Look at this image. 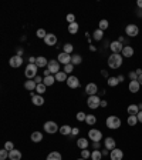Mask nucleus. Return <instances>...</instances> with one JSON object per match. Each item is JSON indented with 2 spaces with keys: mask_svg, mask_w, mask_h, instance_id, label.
I'll return each instance as SVG.
<instances>
[{
  "mask_svg": "<svg viewBox=\"0 0 142 160\" xmlns=\"http://www.w3.org/2000/svg\"><path fill=\"white\" fill-rule=\"evenodd\" d=\"M122 62H124V57H122V54L111 53V56L108 57V66H110V69H112V70L119 69V67L122 66Z\"/></svg>",
  "mask_w": 142,
  "mask_h": 160,
  "instance_id": "nucleus-1",
  "label": "nucleus"
},
{
  "mask_svg": "<svg viewBox=\"0 0 142 160\" xmlns=\"http://www.w3.org/2000/svg\"><path fill=\"white\" fill-rule=\"evenodd\" d=\"M105 126L111 130H117V129L121 127V119L118 116H110L105 120Z\"/></svg>",
  "mask_w": 142,
  "mask_h": 160,
  "instance_id": "nucleus-2",
  "label": "nucleus"
},
{
  "mask_svg": "<svg viewBox=\"0 0 142 160\" xmlns=\"http://www.w3.org/2000/svg\"><path fill=\"white\" fill-rule=\"evenodd\" d=\"M87 106H88L89 109H98V107L101 106V100H100V97H98L97 95L88 96V99H87Z\"/></svg>",
  "mask_w": 142,
  "mask_h": 160,
  "instance_id": "nucleus-3",
  "label": "nucleus"
},
{
  "mask_svg": "<svg viewBox=\"0 0 142 160\" xmlns=\"http://www.w3.org/2000/svg\"><path fill=\"white\" fill-rule=\"evenodd\" d=\"M37 70H38V67H37V64H28L27 67H26V77L28 79V80H33V79L37 76Z\"/></svg>",
  "mask_w": 142,
  "mask_h": 160,
  "instance_id": "nucleus-4",
  "label": "nucleus"
},
{
  "mask_svg": "<svg viewBox=\"0 0 142 160\" xmlns=\"http://www.w3.org/2000/svg\"><path fill=\"white\" fill-rule=\"evenodd\" d=\"M125 34L129 37H137L139 34V27L134 23H131V25H126L125 27Z\"/></svg>",
  "mask_w": 142,
  "mask_h": 160,
  "instance_id": "nucleus-5",
  "label": "nucleus"
},
{
  "mask_svg": "<svg viewBox=\"0 0 142 160\" xmlns=\"http://www.w3.org/2000/svg\"><path fill=\"white\" fill-rule=\"evenodd\" d=\"M44 130L46 133H49V135H54V133H57V131H60V129H58V126H57L56 122H46L44 123Z\"/></svg>",
  "mask_w": 142,
  "mask_h": 160,
  "instance_id": "nucleus-6",
  "label": "nucleus"
},
{
  "mask_svg": "<svg viewBox=\"0 0 142 160\" xmlns=\"http://www.w3.org/2000/svg\"><path fill=\"white\" fill-rule=\"evenodd\" d=\"M88 137L91 142H101L102 133H101V130H98V129H91V130L88 131Z\"/></svg>",
  "mask_w": 142,
  "mask_h": 160,
  "instance_id": "nucleus-7",
  "label": "nucleus"
},
{
  "mask_svg": "<svg viewBox=\"0 0 142 160\" xmlns=\"http://www.w3.org/2000/svg\"><path fill=\"white\" fill-rule=\"evenodd\" d=\"M9 64H10V67H20L21 64H23V59H21V56H19V54H16V56H12V57L9 59Z\"/></svg>",
  "mask_w": 142,
  "mask_h": 160,
  "instance_id": "nucleus-8",
  "label": "nucleus"
},
{
  "mask_svg": "<svg viewBox=\"0 0 142 160\" xmlns=\"http://www.w3.org/2000/svg\"><path fill=\"white\" fill-rule=\"evenodd\" d=\"M47 69L51 72V74H57L60 70V62L58 60H49V66H47Z\"/></svg>",
  "mask_w": 142,
  "mask_h": 160,
  "instance_id": "nucleus-9",
  "label": "nucleus"
},
{
  "mask_svg": "<svg viewBox=\"0 0 142 160\" xmlns=\"http://www.w3.org/2000/svg\"><path fill=\"white\" fill-rule=\"evenodd\" d=\"M67 86H68L70 89H78V87H80V80H78V77H75V76H68V79H67Z\"/></svg>",
  "mask_w": 142,
  "mask_h": 160,
  "instance_id": "nucleus-10",
  "label": "nucleus"
},
{
  "mask_svg": "<svg viewBox=\"0 0 142 160\" xmlns=\"http://www.w3.org/2000/svg\"><path fill=\"white\" fill-rule=\"evenodd\" d=\"M110 47H111V52H112V53H118V54L122 53V49H124V46H122V43H119L118 40L111 41Z\"/></svg>",
  "mask_w": 142,
  "mask_h": 160,
  "instance_id": "nucleus-11",
  "label": "nucleus"
},
{
  "mask_svg": "<svg viewBox=\"0 0 142 160\" xmlns=\"http://www.w3.org/2000/svg\"><path fill=\"white\" fill-rule=\"evenodd\" d=\"M110 159L111 160H122L124 159V152L121 149H114L110 153Z\"/></svg>",
  "mask_w": 142,
  "mask_h": 160,
  "instance_id": "nucleus-12",
  "label": "nucleus"
},
{
  "mask_svg": "<svg viewBox=\"0 0 142 160\" xmlns=\"http://www.w3.org/2000/svg\"><path fill=\"white\" fill-rule=\"evenodd\" d=\"M57 60L60 63H63V64H70L71 63V54L68 53H64V52H61L60 54H58V57H57Z\"/></svg>",
  "mask_w": 142,
  "mask_h": 160,
  "instance_id": "nucleus-13",
  "label": "nucleus"
},
{
  "mask_svg": "<svg viewBox=\"0 0 142 160\" xmlns=\"http://www.w3.org/2000/svg\"><path fill=\"white\" fill-rule=\"evenodd\" d=\"M98 92V86L95 83H88L87 86H85V93L88 96H95Z\"/></svg>",
  "mask_w": 142,
  "mask_h": 160,
  "instance_id": "nucleus-14",
  "label": "nucleus"
},
{
  "mask_svg": "<svg viewBox=\"0 0 142 160\" xmlns=\"http://www.w3.org/2000/svg\"><path fill=\"white\" fill-rule=\"evenodd\" d=\"M104 146H105V149H108V150H114V149H117V142H115V139L114 137H105V140H104Z\"/></svg>",
  "mask_w": 142,
  "mask_h": 160,
  "instance_id": "nucleus-15",
  "label": "nucleus"
},
{
  "mask_svg": "<svg viewBox=\"0 0 142 160\" xmlns=\"http://www.w3.org/2000/svg\"><path fill=\"white\" fill-rule=\"evenodd\" d=\"M44 43L47 46H56L57 36L54 34V33H47V36H46V39H44Z\"/></svg>",
  "mask_w": 142,
  "mask_h": 160,
  "instance_id": "nucleus-16",
  "label": "nucleus"
},
{
  "mask_svg": "<svg viewBox=\"0 0 142 160\" xmlns=\"http://www.w3.org/2000/svg\"><path fill=\"white\" fill-rule=\"evenodd\" d=\"M128 89H129L131 93H138L139 89H141V84H139L138 80H131L129 84H128Z\"/></svg>",
  "mask_w": 142,
  "mask_h": 160,
  "instance_id": "nucleus-17",
  "label": "nucleus"
},
{
  "mask_svg": "<svg viewBox=\"0 0 142 160\" xmlns=\"http://www.w3.org/2000/svg\"><path fill=\"white\" fill-rule=\"evenodd\" d=\"M36 64L38 69H44V67L49 66V60H47L44 56H38V57L36 59Z\"/></svg>",
  "mask_w": 142,
  "mask_h": 160,
  "instance_id": "nucleus-18",
  "label": "nucleus"
},
{
  "mask_svg": "<svg viewBox=\"0 0 142 160\" xmlns=\"http://www.w3.org/2000/svg\"><path fill=\"white\" fill-rule=\"evenodd\" d=\"M31 102L34 106H43V104H44V97L41 95H34L31 97Z\"/></svg>",
  "mask_w": 142,
  "mask_h": 160,
  "instance_id": "nucleus-19",
  "label": "nucleus"
},
{
  "mask_svg": "<svg viewBox=\"0 0 142 160\" xmlns=\"http://www.w3.org/2000/svg\"><path fill=\"white\" fill-rule=\"evenodd\" d=\"M134 56V49L131 46H124L122 49V57H132Z\"/></svg>",
  "mask_w": 142,
  "mask_h": 160,
  "instance_id": "nucleus-20",
  "label": "nucleus"
},
{
  "mask_svg": "<svg viewBox=\"0 0 142 160\" xmlns=\"http://www.w3.org/2000/svg\"><path fill=\"white\" fill-rule=\"evenodd\" d=\"M36 87H37V83L34 82V80H27V82L24 83V89L28 90L30 93H31V92H36Z\"/></svg>",
  "mask_w": 142,
  "mask_h": 160,
  "instance_id": "nucleus-21",
  "label": "nucleus"
},
{
  "mask_svg": "<svg viewBox=\"0 0 142 160\" xmlns=\"http://www.w3.org/2000/svg\"><path fill=\"white\" fill-rule=\"evenodd\" d=\"M126 111H128V116H129V115L137 116V115L139 113V107H138V104H129V106L126 107Z\"/></svg>",
  "mask_w": 142,
  "mask_h": 160,
  "instance_id": "nucleus-22",
  "label": "nucleus"
},
{
  "mask_svg": "<svg viewBox=\"0 0 142 160\" xmlns=\"http://www.w3.org/2000/svg\"><path fill=\"white\" fill-rule=\"evenodd\" d=\"M9 159L10 160H20L21 159V152L20 150H17V149H14V150H12V152L9 153Z\"/></svg>",
  "mask_w": 142,
  "mask_h": 160,
  "instance_id": "nucleus-23",
  "label": "nucleus"
},
{
  "mask_svg": "<svg viewBox=\"0 0 142 160\" xmlns=\"http://www.w3.org/2000/svg\"><path fill=\"white\" fill-rule=\"evenodd\" d=\"M30 137H31V142H34V143H40L41 140H43V133H40V131H33Z\"/></svg>",
  "mask_w": 142,
  "mask_h": 160,
  "instance_id": "nucleus-24",
  "label": "nucleus"
},
{
  "mask_svg": "<svg viewBox=\"0 0 142 160\" xmlns=\"http://www.w3.org/2000/svg\"><path fill=\"white\" fill-rule=\"evenodd\" d=\"M71 131H73V127L68 126V124H64V126L60 127V133L63 136H71Z\"/></svg>",
  "mask_w": 142,
  "mask_h": 160,
  "instance_id": "nucleus-25",
  "label": "nucleus"
},
{
  "mask_svg": "<svg viewBox=\"0 0 142 160\" xmlns=\"http://www.w3.org/2000/svg\"><path fill=\"white\" fill-rule=\"evenodd\" d=\"M54 77H56L57 82H67L68 76H67V73H65V72H58L57 74H54Z\"/></svg>",
  "mask_w": 142,
  "mask_h": 160,
  "instance_id": "nucleus-26",
  "label": "nucleus"
},
{
  "mask_svg": "<svg viewBox=\"0 0 142 160\" xmlns=\"http://www.w3.org/2000/svg\"><path fill=\"white\" fill-rule=\"evenodd\" d=\"M126 123H128V126L134 127V126H137V123H138V117L134 116V115H129L128 116V119H126Z\"/></svg>",
  "mask_w": 142,
  "mask_h": 160,
  "instance_id": "nucleus-27",
  "label": "nucleus"
},
{
  "mask_svg": "<svg viewBox=\"0 0 142 160\" xmlns=\"http://www.w3.org/2000/svg\"><path fill=\"white\" fill-rule=\"evenodd\" d=\"M107 83H108V86H111V87H117L118 84H119V80H118V77H115V76H111V77L107 79Z\"/></svg>",
  "mask_w": 142,
  "mask_h": 160,
  "instance_id": "nucleus-28",
  "label": "nucleus"
},
{
  "mask_svg": "<svg viewBox=\"0 0 142 160\" xmlns=\"http://www.w3.org/2000/svg\"><path fill=\"white\" fill-rule=\"evenodd\" d=\"M77 146L81 149V150H84V149H88V140L84 139V137L78 139V140H77Z\"/></svg>",
  "mask_w": 142,
  "mask_h": 160,
  "instance_id": "nucleus-29",
  "label": "nucleus"
},
{
  "mask_svg": "<svg viewBox=\"0 0 142 160\" xmlns=\"http://www.w3.org/2000/svg\"><path fill=\"white\" fill-rule=\"evenodd\" d=\"M78 29H80V26H78L77 21H75V23H71V25H68V33H70V34H77Z\"/></svg>",
  "mask_w": 142,
  "mask_h": 160,
  "instance_id": "nucleus-30",
  "label": "nucleus"
},
{
  "mask_svg": "<svg viewBox=\"0 0 142 160\" xmlns=\"http://www.w3.org/2000/svg\"><path fill=\"white\" fill-rule=\"evenodd\" d=\"M81 62H82V57L80 54H73L71 56V64L77 66V64H81Z\"/></svg>",
  "mask_w": 142,
  "mask_h": 160,
  "instance_id": "nucleus-31",
  "label": "nucleus"
},
{
  "mask_svg": "<svg viewBox=\"0 0 142 160\" xmlns=\"http://www.w3.org/2000/svg\"><path fill=\"white\" fill-rule=\"evenodd\" d=\"M85 123L88 124V126H94V124L97 123V117L94 115H87V119H85Z\"/></svg>",
  "mask_w": 142,
  "mask_h": 160,
  "instance_id": "nucleus-32",
  "label": "nucleus"
},
{
  "mask_svg": "<svg viewBox=\"0 0 142 160\" xmlns=\"http://www.w3.org/2000/svg\"><path fill=\"white\" fill-rule=\"evenodd\" d=\"M54 80H56V77H54V74H51V76H47V77H44V80H43V83H44L46 86H53L54 84Z\"/></svg>",
  "mask_w": 142,
  "mask_h": 160,
  "instance_id": "nucleus-33",
  "label": "nucleus"
},
{
  "mask_svg": "<svg viewBox=\"0 0 142 160\" xmlns=\"http://www.w3.org/2000/svg\"><path fill=\"white\" fill-rule=\"evenodd\" d=\"M110 27V23H108V20H105V19H102V20H100V23H98V29L100 30H107Z\"/></svg>",
  "mask_w": 142,
  "mask_h": 160,
  "instance_id": "nucleus-34",
  "label": "nucleus"
},
{
  "mask_svg": "<svg viewBox=\"0 0 142 160\" xmlns=\"http://www.w3.org/2000/svg\"><path fill=\"white\" fill-rule=\"evenodd\" d=\"M61 159H63V157H61V154L58 152H51L46 160H61Z\"/></svg>",
  "mask_w": 142,
  "mask_h": 160,
  "instance_id": "nucleus-35",
  "label": "nucleus"
},
{
  "mask_svg": "<svg viewBox=\"0 0 142 160\" xmlns=\"http://www.w3.org/2000/svg\"><path fill=\"white\" fill-rule=\"evenodd\" d=\"M46 90H47V86H46L44 83H40V84H37V87H36V92L38 93V95H44L46 93Z\"/></svg>",
  "mask_w": 142,
  "mask_h": 160,
  "instance_id": "nucleus-36",
  "label": "nucleus"
},
{
  "mask_svg": "<svg viewBox=\"0 0 142 160\" xmlns=\"http://www.w3.org/2000/svg\"><path fill=\"white\" fill-rule=\"evenodd\" d=\"M93 37H94V40H102V37H104V32L100 30V29H97L95 32H94Z\"/></svg>",
  "mask_w": 142,
  "mask_h": 160,
  "instance_id": "nucleus-37",
  "label": "nucleus"
},
{
  "mask_svg": "<svg viewBox=\"0 0 142 160\" xmlns=\"http://www.w3.org/2000/svg\"><path fill=\"white\" fill-rule=\"evenodd\" d=\"M73 50H74V47H73L71 43H65V45L63 46V52H64V53L71 54V53H73Z\"/></svg>",
  "mask_w": 142,
  "mask_h": 160,
  "instance_id": "nucleus-38",
  "label": "nucleus"
},
{
  "mask_svg": "<svg viewBox=\"0 0 142 160\" xmlns=\"http://www.w3.org/2000/svg\"><path fill=\"white\" fill-rule=\"evenodd\" d=\"M91 159L93 160H101L102 153L100 152V150H94V152H91Z\"/></svg>",
  "mask_w": 142,
  "mask_h": 160,
  "instance_id": "nucleus-39",
  "label": "nucleus"
},
{
  "mask_svg": "<svg viewBox=\"0 0 142 160\" xmlns=\"http://www.w3.org/2000/svg\"><path fill=\"white\" fill-rule=\"evenodd\" d=\"M36 34H37V37H38V39H43V40H44L46 36H47V32H46L44 29H38Z\"/></svg>",
  "mask_w": 142,
  "mask_h": 160,
  "instance_id": "nucleus-40",
  "label": "nucleus"
},
{
  "mask_svg": "<svg viewBox=\"0 0 142 160\" xmlns=\"http://www.w3.org/2000/svg\"><path fill=\"white\" fill-rule=\"evenodd\" d=\"M9 150H6V149H2V150H0V160H6L9 157Z\"/></svg>",
  "mask_w": 142,
  "mask_h": 160,
  "instance_id": "nucleus-41",
  "label": "nucleus"
},
{
  "mask_svg": "<svg viewBox=\"0 0 142 160\" xmlns=\"http://www.w3.org/2000/svg\"><path fill=\"white\" fill-rule=\"evenodd\" d=\"M85 119H87V115H85L84 111H78L77 113V120L78 122H85Z\"/></svg>",
  "mask_w": 142,
  "mask_h": 160,
  "instance_id": "nucleus-42",
  "label": "nucleus"
},
{
  "mask_svg": "<svg viewBox=\"0 0 142 160\" xmlns=\"http://www.w3.org/2000/svg\"><path fill=\"white\" fill-rule=\"evenodd\" d=\"M73 70H74V64H71V63H70V64H65L64 66V70H63V72H65L67 74H70Z\"/></svg>",
  "mask_w": 142,
  "mask_h": 160,
  "instance_id": "nucleus-43",
  "label": "nucleus"
},
{
  "mask_svg": "<svg viewBox=\"0 0 142 160\" xmlns=\"http://www.w3.org/2000/svg\"><path fill=\"white\" fill-rule=\"evenodd\" d=\"M81 157H82V159H88V157H91V152H89L88 149L81 150Z\"/></svg>",
  "mask_w": 142,
  "mask_h": 160,
  "instance_id": "nucleus-44",
  "label": "nucleus"
},
{
  "mask_svg": "<svg viewBox=\"0 0 142 160\" xmlns=\"http://www.w3.org/2000/svg\"><path fill=\"white\" fill-rule=\"evenodd\" d=\"M4 149L9 150V152H12V150H14V144H13L12 142H6V143H4Z\"/></svg>",
  "mask_w": 142,
  "mask_h": 160,
  "instance_id": "nucleus-45",
  "label": "nucleus"
},
{
  "mask_svg": "<svg viewBox=\"0 0 142 160\" xmlns=\"http://www.w3.org/2000/svg\"><path fill=\"white\" fill-rule=\"evenodd\" d=\"M65 19H67V21H68L70 25H71V23H75V16H74V14H67Z\"/></svg>",
  "mask_w": 142,
  "mask_h": 160,
  "instance_id": "nucleus-46",
  "label": "nucleus"
},
{
  "mask_svg": "<svg viewBox=\"0 0 142 160\" xmlns=\"http://www.w3.org/2000/svg\"><path fill=\"white\" fill-rule=\"evenodd\" d=\"M129 79H131V80H138V74H137V72H131V73H129Z\"/></svg>",
  "mask_w": 142,
  "mask_h": 160,
  "instance_id": "nucleus-47",
  "label": "nucleus"
},
{
  "mask_svg": "<svg viewBox=\"0 0 142 160\" xmlns=\"http://www.w3.org/2000/svg\"><path fill=\"white\" fill-rule=\"evenodd\" d=\"M100 147H101L100 142H93V149L94 150H100Z\"/></svg>",
  "mask_w": 142,
  "mask_h": 160,
  "instance_id": "nucleus-48",
  "label": "nucleus"
},
{
  "mask_svg": "<svg viewBox=\"0 0 142 160\" xmlns=\"http://www.w3.org/2000/svg\"><path fill=\"white\" fill-rule=\"evenodd\" d=\"M33 80H34V82H36L37 84H40V83H43V80H44V79H43V77H40V76H36V77L33 79Z\"/></svg>",
  "mask_w": 142,
  "mask_h": 160,
  "instance_id": "nucleus-49",
  "label": "nucleus"
},
{
  "mask_svg": "<svg viewBox=\"0 0 142 160\" xmlns=\"http://www.w3.org/2000/svg\"><path fill=\"white\" fill-rule=\"evenodd\" d=\"M78 133H80V129H78V127H74L73 131H71V136H77Z\"/></svg>",
  "mask_w": 142,
  "mask_h": 160,
  "instance_id": "nucleus-50",
  "label": "nucleus"
},
{
  "mask_svg": "<svg viewBox=\"0 0 142 160\" xmlns=\"http://www.w3.org/2000/svg\"><path fill=\"white\" fill-rule=\"evenodd\" d=\"M137 117H138V122H139V123H142V111H139L138 115H137Z\"/></svg>",
  "mask_w": 142,
  "mask_h": 160,
  "instance_id": "nucleus-51",
  "label": "nucleus"
},
{
  "mask_svg": "<svg viewBox=\"0 0 142 160\" xmlns=\"http://www.w3.org/2000/svg\"><path fill=\"white\" fill-rule=\"evenodd\" d=\"M102 156H107V154H108V153H110V150H108V149H104V150H102Z\"/></svg>",
  "mask_w": 142,
  "mask_h": 160,
  "instance_id": "nucleus-52",
  "label": "nucleus"
},
{
  "mask_svg": "<svg viewBox=\"0 0 142 160\" xmlns=\"http://www.w3.org/2000/svg\"><path fill=\"white\" fill-rule=\"evenodd\" d=\"M107 106H108L107 100H101V107H107Z\"/></svg>",
  "mask_w": 142,
  "mask_h": 160,
  "instance_id": "nucleus-53",
  "label": "nucleus"
},
{
  "mask_svg": "<svg viewBox=\"0 0 142 160\" xmlns=\"http://www.w3.org/2000/svg\"><path fill=\"white\" fill-rule=\"evenodd\" d=\"M137 6H138V9L142 10V0H138V2H137Z\"/></svg>",
  "mask_w": 142,
  "mask_h": 160,
  "instance_id": "nucleus-54",
  "label": "nucleus"
},
{
  "mask_svg": "<svg viewBox=\"0 0 142 160\" xmlns=\"http://www.w3.org/2000/svg\"><path fill=\"white\" fill-rule=\"evenodd\" d=\"M101 73H102V76H104V77H108V72H107V70H102Z\"/></svg>",
  "mask_w": 142,
  "mask_h": 160,
  "instance_id": "nucleus-55",
  "label": "nucleus"
},
{
  "mask_svg": "<svg viewBox=\"0 0 142 160\" xmlns=\"http://www.w3.org/2000/svg\"><path fill=\"white\" fill-rule=\"evenodd\" d=\"M135 72H137V74H138V77H139V76H141V74H142V69H137V70H135Z\"/></svg>",
  "mask_w": 142,
  "mask_h": 160,
  "instance_id": "nucleus-56",
  "label": "nucleus"
},
{
  "mask_svg": "<svg viewBox=\"0 0 142 160\" xmlns=\"http://www.w3.org/2000/svg\"><path fill=\"white\" fill-rule=\"evenodd\" d=\"M117 77H118V80H119V83L124 82V76H117Z\"/></svg>",
  "mask_w": 142,
  "mask_h": 160,
  "instance_id": "nucleus-57",
  "label": "nucleus"
},
{
  "mask_svg": "<svg viewBox=\"0 0 142 160\" xmlns=\"http://www.w3.org/2000/svg\"><path fill=\"white\" fill-rule=\"evenodd\" d=\"M138 82H139V84H141V86H142V74H141V76H139V77H138Z\"/></svg>",
  "mask_w": 142,
  "mask_h": 160,
  "instance_id": "nucleus-58",
  "label": "nucleus"
},
{
  "mask_svg": "<svg viewBox=\"0 0 142 160\" xmlns=\"http://www.w3.org/2000/svg\"><path fill=\"white\" fill-rule=\"evenodd\" d=\"M138 107H139V111H142V103H139Z\"/></svg>",
  "mask_w": 142,
  "mask_h": 160,
  "instance_id": "nucleus-59",
  "label": "nucleus"
},
{
  "mask_svg": "<svg viewBox=\"0 0 142 160\" xmlns=\"http://www.w3.org/2000/svg\"><path fill=\"white\" fill-rule=\"evenodd\" d=\"M78 160H87V159H82V157H81V159H78Z\"/></svg>",
  "mask_w": 142,
  "mask_h": 160,
  "instance_id": "nucleus-60",
  "label": "nucleus"
}]
</instances>
